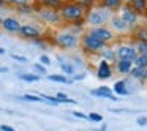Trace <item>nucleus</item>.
Masks as SVG:
<instances>
[{
	"label": "nucleus",
	"instance_id": "423d86ee",
	"mask_svg": "<svg viewBox=\"0 0 147 131\" xmlns=\"http://www.w3.org/2000/svg\"><path fill=\"white\" fill-rule=\"evenodd\" d=\"M117 14L122 17V21H123V22L127 24L128 27H130V30H133L134 27L139 24V16H138V13H136V11H134L128 3H123V5H122V8L117 11Z\"/></svg>",
	"mask_w": 147,
	"mask_h": 131
},
{
	"label": "nucleus",
	"instance_id": "4468645a",
	"mask_svg": "<svg viewBox=\"0 0 147 131\" xmlns=\"http://www.w3.org/2000/svg\"><path fill=\"white\" fill-rule=\"evenodd\" d=\"M96 76H98V79H109V77L112 76L111 65H109L108 62L101 60L98 65V70H96Z\"/></svg>",
	"mask_w": 147,
	"mask_h": 131
},
{
	"label": "nucleus",
	"instance_id": "c756f323",
	"mask_svg": "<svg viewBox=\"0 0 147 131\" xmlns=\"http://www.w3.org/2000/svg\"><path fill=\"white\" fill-rule=\"evenodd\" d=\"M19 79H24L27 82H36V81H40V76H36V74H19Z\"/></svg>",
	"mask_w": 147,
	"mask_h": 131
},
{
	"label": "nucleus",
	"instance_id": "f257e3e1",
	"mask_svg": "<svg viewBox=\"0 0 147 131\" xmlns=\"http://www.w3.org/2000/svg\"><path fill=\"white\" fill-rule=\"evenodd\" d=\"M59 14L62 17V22L71 24L76 27H82L86 26V16H87V10L82 7H79L74 2H67L62 3V7L59 8Z\"/></svg>",
	"mask_w": 147,
	"mask_h": 131
},
{
	"label": "nucleus",
	"instance_id": "e433bc0d",
	"mask_svg": "<svg viewBox=\"0 0 147 131\" xmlns=\"http://www.w3.org/2000/svg\"><path fill=\"white\" fill-rule=\"evenodd\" d=\"M43 98H46L48 103H52V104H59V99L54 98V96H49V95H43Z\"/></svg>",
	"mask_w": 147,
	"mask_h": 131
},
{
	"label": "nucleus",
	"instance_id": "8fccbe9b",
	"mask_svg": "<svg viewBox=\"0 0 147 131\" xmlns=\"http://www.w3.org/2000/svg\"><path fill=\"white\" fill-rule=\"evenodd\" d=\"M35 2H36V0H35Z\"/></svg>",
	"mask_w": 147,
	"mask_h": 131
},
{
	"label": "nucleus",
	"instance_id": "6e6552de",
	"mask_svg": "<svg viewBox=\"0 0 147 131\" xmlns=\"http://www.w3.org/2000/svg\"><path fill=\"white\" fill-rule=\"evenodd\" d=\"M18 35H19L21 38H24V40L35 41V40H38V38L43 36V30L40 29V27L33 26V24H24V26L21 27V30H19Z\"/></svg>",
	"mask_w": 147,
	"mask_h": 131
},
{
	"label": "nucleus",
	"instance_id": "79ce46f5",
	"mask_svg": "<svg viewBox=\"0 0 147 131\" xmlns=\"http://www.w3.org/2000/svg\"><path fill=\"white\" fill-rule=\"evenodd\" d=\"M7 70H8V68H5V67H3V68H0V73H3V71H7Z\"/></svg>",
	"mask_w": 147,
	"mask_h": 131
},
{
	"label": "nucleus",
	"instance_id": "a878e982",
	"mask_svg": "<svg viewBox=\"0 0 147 131\" xmlns=\"http://www.w3.org/2000/svg\"><path fill=\"white\" fill-rule=\"evenodd\" d=\"M49 81H52V82H62V84H70L71 79H68L65 74H51L49 76Z\"/></svg>",
	"mask_w": 147,
	"mask_h": 131
},
{
	"label": "nucleus",
	"instance_id": "f704fd0d",
	"mask_svg": "<svg viewBox=\"0 0 147 131\" xmlns=\"http://www.w3.org/2000/svg\"><path fill=\"white\" fill-rule=\"evenodd\" d=\"M32 43H33V44H36V46H40V49H48V44H46L41 38L35 40V41H32Z\"/></svg>",
	"mask_w": 147,
	"mask_h": 131
},
{
	"label": "nucleus",
	"instance_id": "393cba45",
	"mask_svg": "<svg viewBox=\"0 0 147 131\" xmlns=\"http://www.w3.org/2000/svg\"><path fill=\"white\" fill-rule=\"evenodd\" d=\"M133 65H134V67L146 68V70H147V54H141V55H138V57L134 58Z\"/></svg>",
	"mask_w": 147,
	"mask_h": 131
},
{
	"label": "nucleus",
	"instance_id": "c03bdc74",
	"mask_svg": "<svg viewBox=\"0 0 147 131\" xmlns=\"http://www.w3.org/2000/svg\"><path fill=\"white\" fill-rule=\"evenodd\" d=\"M59 2H62V3H67V2H70V0H59Z\"/></svg>",
	"mask_w": 147,
	"mask_h": 131
},
{
	"label": "nucleus",
	"instance_id": "6ab92c4d",
	"mask_svg": "<svg viewBox=\"0 0 147 131\" xmlns=\"http://www.w3.org/2000/svg\"><path fill=\"white\" fill-rule=\"evenodd\" d=\"M100 55H101L103 60L108 62L109 65H111V63H115V62H117V55H115V51H112V48H109V46H108V48H106Z\"/></svg>",
	"mask_w": 147,
	"mask_h": 131
},
{
	"label": "nucleus",
	"instance_id": "ddd939ff",
	"mask_svg": "<svg viewBox=\"0 0 147 131\" xmlns=\"http://www.w3.org/2000/svg\"><path fill=\"white\" fill-rule=\"evenodd\" d=\"M96 5H100V7L112 11V13H117V11L122 8L123 2H122V0H98V3Z\"/></svg>",
	"mask_w": 147,
	"mask_h": 131
},
{
	"label": "nucleus",
	"instance_id": "f8f14e48",
	"mask_svg": "<svg viewBox=\"0 0 147 131\" xmlns=\"http://www.w3.org/2000/svg\"><path fill=\"white\" fill-rule=\"evenodd\" d=\"M130 33L134 43H147V24H138Z\"/></svg>",
	"mask_w": 147,
	"mask_h": 131
},
{
	"label": "nucleus",
	"instance_id": "72a5a7b5",
	"mask_svg": "<svg viewBox=\"0 0 147 131\" xmlns=\"http://www.w3.org/2000/svg\"><path fill=\"white\" fill-rule=\"evenodd\" d=\"M11 58L18 60L19 63H26V62H27V57H24V55H18V54H11Z\"/></svg>",
	"mask_w": 147,
	"mask_h": 131
},
{
	"label": "nucleus",
	"instance_id": "2eb2a0df",
	"mask_svg": "<svg viewBox=\"0 0 147 131\" xmlns=\"http://www.w3.org/2000/svg\"><path fill=\"white\" fill-rule=\"evenodd\" d=\"M128 5L136 11L139 17L141 16H144V17L147 16V0H131Z\"/></svg>",
	"mask_w": 147,
	"mask_h": 131
},
{
	"label": "nucleus",
	"instance_id": "aec40b11",
	"mask_svg": "<svg viewBox=\"0 0 147 131\" xmlns=\"http://www.w3.org/2000/svg\"><path fill=\"white\" fill-rule=\"evenodd\" d=\"M36 5L43 8H52V10H59L62 7V2L59 0H36Z\"/></svg>",
	"mask_w": 147,
	"mask_h": 131
},
{
	"label": "nucleus",
	"instance_id": "39448f33",
	"mask_svg": "<svg viewBox=\"0 0 147 131\" xmlns=\"http://www.w3.org/2000/svg\"><path fill=\"white\" fill-rule=\"evenodd\" d=\"M35 14L38 16V19L41 22H45L46 26H52V27H57L62 24V17L59 14V10H52V8H43L36 5V10Z\"/></svg>",
	"mask_w": 147,
	"mask_h": 131
},
{
	"label": "nucleus",
	"instance_id": "de8ad7c7",
	"mask_svg": "<svg viewBox=\"0 0 147 131\" xmlns=\"http://www.w3.org/2000/svg\"><path fill=\"white\" fill-rule=\"evenodd\" d=\"M2 22H3V17L0 16V26H2Z\"/></svg>",
	"mask_w": 147,
	"mask_h": 131
},
{
	"label": "nucleus",
	"instance_id": "ea45409f",
	"mask_svg": "<svg viewBox=\"0 0 147 131\" xmlns=\"http://www.w3.org/2000/svg\"><path fill=\"white\" fill-rule=\"evenodd\" d=\"M84 77H86V74H74L73 81H82Z\"/></svg>",
	"mask_w": 147,
	"mask_h": 131
},
{
	"label": "nucleus",
	"instance_id": "412c9836",
	"mask_svg": "<svg viewBox=\"0 0 147 131\" xmlns=\"http://www.w3.org/2000/svg\"><path fill=\"white\" fill-rule=\"evenodd\" d=\"M35 10H36V5H24V7H16L14 11L19 14H24V16H32L35 14Z\"/></svg>",
	"mask_w": 147,
	"mask_h": 131
},
{
	"label": "nucleus",
	"instance_id": "49530a36",
	"mask_svg": "<svg viewBox=\"0 0 147 131\" xmlns=\"http://www.w3.org/2000/svg\"><path fill=\"white\" fill-rule=\"evenodd\" d=\"M2 5H5V0H0V7H2Z\"/></svg>",
	"mask_w": 147,
	"mask_h": 131
},
{
	"label": "nucleus",
	"instance_id": "f3484780",
	"mask_svg": "<svg viewBox=\"0 0 147 131\" xmlns=\"http://www.w3.org/2000/svg\"><path fill=\"white\" fill-rule=\"evenodd\" d=\"M133 67H134L133 62H130V60H117L115 62V70L120 74H130Z\"/></svg>",
	"mask_w": 147,
	"mask_h": 131
},
{
	"label": "nucleus",
	"instance_id": "473e14b6",
	"mask_svg": "<svg viewBox=\"0 0 147 131\" xmlns=\"http://www.w3.org/2000/svg\"><path fill=\"white\" fill-rule=\"evenodd\" d=\"M87 118H89V120H92V122H98V123L103 120V117H101V115H100V114H95V112L89 114V117H87Z\"/></svg>",
	"mask_w": 147,
	"mask_h": 131
},
{
	"label": "nucleus",
	"instance_id": "7c9ffc66",
	"mask_svg": "<svg viewBox=\"0 0 147 131\" xmlns=\"http://www.w3.org/2000/svg\"><path fill=\"white\" fill-rule=\"evenodd\" d=\"M21 99H26V101H35V103H41L43 98H40L38 95H29V93H26L24 96H19Z\"/></svg>",
	"mask_w": 147,
	"mask_h": 131
},
{
	"label": "nucleus",
	"instance_id": "20e7f679",
	"mask_svg": "<svg viewBox=\"0 0 147 131\" xmlns=\"http://www.w3.org/2000/svg\"><path fill=\"white\" fill-rule=\"evenodd\" d=\"M79 46L82 48V51L86 52V54H90V55H98V54H101V52L108 48V44L101 43L100 40H96L95 36L89 35V33H86V32L81 35Z\"/></svg>",
	"mask_w": 147,
	"mask_h": 131
},
{
	"label": "nucleus",
	"instance_id": "7ed1b4c3",
	"mask_svg": "<svg viewBox=\"0 0 147 131\" xmlns=\"http://www.w3.org/2000/svg\"><path fill=\"white\" fill-rule=\"evenodd\" d=\"M79 41H81V35L70 29L59 30L54 35V44L62 49H76L79 46Z\"/></svg>",
	"mask_w": 147,
	"mask_h": 131
},
{
	"label": "nucleus",
	"instance_id": "09e8293b",
	"mask_svg": "<svg viewBox=\"0 0 147 131\" xmlns=\"http://www.w3.org/2000/svg\"><path fill=\"white\" fill-rule=\"evenodd\" d=\"M146 24H147V16H146Z\"/></svg>",
	"mask_w": 147,
	"mask_h": 131
},
{
	"label": "nucleus",
	"instance_id": "a211bd4d",
	"mask_svg": "<svg viewBox=\"0 0 147 131\" xmlns=\"http://www.w3.org/2000/svg\"><path fill=\"white\" fill-rule=\"evenodd\" d=\"M130 76L138 79V81H146L147 79V70L146 68H139V67H133L130 71Z\"/></svg>",
	"mask_w": 147,
	"mask_h": 131
},
{
	"label": "nucleus",
	"instance_id": "b1692460",
	"mask_svg": "<svg viewBox=\"0 0 147 131\" xmlns=\"http://www.w3.org/2000/svg\"><path fill=\"white\" fill-rule=\"evenodd\" d=\"M71 2H74V3H78L79 7L86 8L87 11H89L90 8H93L96 3H98V0H71Z\"/></svg>",
	"mask_w": 147,
	"mask_h": 131
},
{
	"label": "nucleus",
	"instance_id": "4be33fe9",
	"mask_svg": "<svg viewBox=\"0 0 147 131\" xmlns=\"http://www.w3.org/2000/svg\"><path fill=\"white\" fill-rule=\"evenodd\" d=\"M114 93H117V95H128L130 90L127 87V82L125 81H117L114 84Z\"/></svg>",
	"mask_w": 147,
	"mask_h": 131
},
{
	"label": "nucleus",
	"instance_id": "1a4fd4ad",
	"mask_svg": "<svg viewBox=\"0 0 147 131\" xmlns=\"http://www.w3.org/2000/svg\"><path fill=\"white\" fill-rule=\"evenodd\" d=\"M108 27L115 33V35H127V33L131 32L130 27L122 21V17L119 16L117 13H114L111 16V19H109V22H108Z\"/></svg>",
	"mask_w": 147,
	"mask_h": 131
},
{
	"label": "nucleus",
	"instance_id": "3c124183",
	"mask_svg": "<svg viewBox=\"0 0 147 131\" xmlns=\"http://www.w3.org/2000/svg\"><path fill=\"white\" fill-rule=\"evenodd\" d=\"M146 81H147V79H146Z\"/></svg>",
	"mask_w": 147,
	"mask_h": 131
},
{
	"label": "nucleus",
	"instance_id": "9d476101",
	"mask_svg": "<svg viewBox=\"0 0 147 131\" xmlns=\"http://www.w3.org/2000/svg\"><path fill=\"white\" fill-rule=\"evenodd\" d=\"M115 55H117V60L134 62V58L138 57V52L134 49V46H131V44H120L115 49Z\"/></svg>",
	"mask_w": 147,
	"mask_h": 131
},
{
	"label": "nucleus",
	"instance_id": "a19ab883",
	"mask_svg": "<svg viewBox=\"0 0 147 131\" xmlns=\"http://www.w3.org/2000/svg\"><path fill=\"white\" fill-rule=\"evenodd\" d=\"M73 115H74V117H79V118H87V115L81 114V112H76V111L73 112Z\"/></svg>",
	"mask_w": 147,
	"mask_h": 131
},
{
	"label": "nucleus",
	"instance_id": "58836bf2",
	"mask_svg": "<svg viewBox=\"0 0 147 131\" xmlns=\"http://www.w3.org/2000/svg\"><path fill=\"white\" fill-rule=\"evenodd\" d=\"M0 131H16V130L11 128V126H7V125H2V126H0Z\"/></svg>",
	"mask_w": 147,
	"mask_h": 131
},
{
	"label": "nucleus",
	"instance_id": "0eeeda50",
	"mask_svg": "<svg viewBox=\"0 0 147 131\" xmlns=\"http://www.w3.org/2000/svg\"><path fill=\"white\" fill-rule=\"evenodd\" d=\"M86 33L95 36L96 40H100V41L105 43V44H109V43H112L115 40V33L112 32L108 26L106 27H95V29H87Z\"/></svg>",
	"mask_w": 147,
	"mask_h": 131
},
{
	"label": "nucleus",
	"instance_id": "5701e85b",
	"mask_svg": "<svg viewBox=\"0 0 147 131\" xmlns=\"http://www.w3.org/2000/svg\"><path fill=\"white\" fill-rule=\"evenodd\" d=\"M5 5L16 8V7H24V5H36L35 0H5Z\"/></svg>",
	"mask_w": 147,
	"mask_h": 131
},
{
	"label": "nucleus",
	"instance_id": "4c0bfd02",
	"mask_svg": "<svg viewBox=\"0 0 147 131\" xmlns=\"http://www.w3.org/2000/svg\"><path fill=\"white\" fill-rule=\"evenodd\" d=\"M138 125H141V126H146L147 125V117H144V115H141V117H138Z\"/></svg>",
	"mask_w": 147,
	"mask_h": 131
},
{
	"label": "nucleus",
	"instance_id": "a18cd8bd",
	"mask_svg": "<svg viewBox=\"0 0 147 131\" xmlns=\"http://www.w3.org/2000/svg\"><path fill=\"white\" fill-rule=\"evenodd\" d=\"M122 2H123V3H130L131 0H122Z\"/></svg>",
	"mask_w": 147,
	"mask_h": 131
},
{
	"label": "nucleus",
	"instance_id": "37998d69",
	"mask_svg": "<svg viewBox=\"0 0 147 131\" xmlns=\"http://www.w3.org/2000/svg\"><path fill=\"white\" fill-rule=\"evenodd\" d=\"M2 54H5V49L3 48H0V55H2Z\"/></svg>",
	"mask_w": 147,
	"mask_h": 131
},
{
	"label": "nucleus",
	"instance_id": "9b49d317",
	"mask_svg": "<svg viewBox=\"0 0 147 131\" xmlns=\"http://www.w3.org/2000/svg\"><path fill=\"white\" fill-rule=\"evenodd\" d=\"M21 27H22V24H21V21L18 19V17H14V16H7V17H3V22H2L0 29L5 30L7 33L18 35V33H19V30H21Z\"/></svg>",
	"mask_w": 147,
	"mask_h": 131
},
{
	"label": "nucleus",
	"instance_id": "c9c22d12",
	"mask_svg": "<svg viewBox=\"0 0 147 131\" xmlns=\"http://www.w3.org/2000/svg\"><path fill=\"white\" fill-rule=\"evenodd\" d=\"M33 68H35V71H38L40 74H45L46 73V68L43 67L41 63H35V65H33Z\"/></svg>",
	"mask_w": 147,
	"mask_h": 131
},
{
	"label": "nucleus",
	"instance_id": "cd10ccee",
	"mask_svg": "<svg viewBox=\"0 0 147 131\" xmlns=\"http://www.w3.org/2000/svg\"><path fill=\"white\" fill-rule=\"evenodd\" d=\"M134 49H136L138 55L141 54H147V43H134Z\"/></svg>",
	"mask_w": 147,
	"mask_h": 131
},
{
	"label": "nucleus",
	"instance_id": "2f4dec72",
	"mask_svg": "<svg viewBox=\"0 0 147 131\" xmlns=\"http://www.w3.org/2000/svg\"><path fill=\"white\" fill-rule=\"evenodd\" d=\"M40 63H41L43 67H48V65H51V58H49V55H45V54H43L41 57H40Z\"/></svg>",
	"mask_w": 147,
	"mask_h": 131
},
{
	"label": "nucleus",
	"instance_id": "f03ea898",
	"mask_svg": "<svg viewBox=\"0 0 147 131\" xmlns=\"http://www.w3.org/2000/svg\"><path fill=\"white\" fill-rule=\"evenodd\" d=\"M112 11L106 10V8L100 7V5H95L93 8H90L87 11L86 16V26L87 29H95V27H106L112 16Z\"/></svg>",
	"mask_w": 147,
	"mask_h": 131
},
{
	"label": "nucleus",
	"instance_id": "bb28decb",
	"mask_svg": "<svg viewBox=\"0 0 147 131\" xmlns=\"http://www.w3.org/2000/svg\"><path fill=\"white\" fill-rule=\"evenodd\" d=\"M60 68H62V73H65L67 76H71L74 74V67L70 63H65V62H60Z\"/></svg>",
	"mask_w": 147,
	"mask_h": 131
},
{
	"label": "nucleus",
	"instance_id": "c85d7f7f",
	"mask_svg": "<svg viewBox=\"0 0 147 131\" xmlns=\"http://www.w3.org/2000/svg\"><path fill=\"white\" fill-rule=\"evenodd\" d=\"M55 98L59 99V103H68V104H76V101H74V99H70L68 98L67 95H65V93H57V96H55Z\"/></svg>",
	"mask_w": 147,
	"mask_h": 131
},
{
	"label": "nucleus",
	"instance_id": "dca6fc26",
	"mask_svg": "<svg viewBox=\"0 0 147 131\" xmlns=\"http://www.w3.org/2000/svg\"><path fill=\"white\" fill-rule=\"evenodd\" d=\"M92 95L100 96V98H109V99H112V101H117L119 99V98H115V95L112 93V90L109 89V87H106V85H101L96 90H92Z\"/></svg>",
	"mask_w": 147,
	"mask_h": 131
}]
</instances>
